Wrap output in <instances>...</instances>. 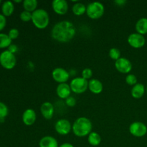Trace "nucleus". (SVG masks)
I'll return each instance as SVG.
<instances>
[{"mask_svg":"<svg viewBox=\"0 0 147 147\" xmlns=\"http://www.w3.org/2000/svg\"><path fill=\"white\" fill-rule=\"evenodd\" d=\"M76 33L74 24L67 20H63L56 23L51 31L53 40L58 42L66 43L73 40Z\"/></svg>","mask_w":147,"mask_h":147,"instance_id":"f257e3e1","label":"nucleus"},{"mask_svg":"<svg viewBox=\"0 0 147 147\" xmlns=\"http://www.w3.org/2000/svg\"><path fill=\"white\" fill-rule=\"evenodd\" d=\"M91 121L86 117L78 118L72 125V131L78 137H85L92 132Z\"/></svg>","mask_w":147,"mask_h":147,"instance_id":"f03ea898","label":"nucleus"},{"mask_svg":"<svg viewBox=\"0 0 147 147\" xmlns=\"http://www.w3.org/2000/svg\"><path fill=\"white\" fill-rule=\"evenodd\" d=\"M32 22L34 27L40 30H44L50 23V16L44 9H37L32 14Z\"/></svg>","mask_w":147,"mask_h":147,"instance_id":"7ed1b4c3","label":"nucleus"},{"mask_svg":"<svg viewBox=\"0 0 147 147\" xmlns=\"http://www.w3.org/2000/svg\"><path fill=\"white\" fill-rule=\"evenodd\" d=\"M105 12L104 5L99 1L89 3L86 6V14L91 20H98L103 17Z\"/></svg>","mask_w":147,"mask_h":147,"instance_id":"20e7f679","label":"nucleus"},{"mask_svg":"<svg viewBox=\"0 0 147 147\" xmlns=\"http://www.w3.org/2000/svg\"><path fill=\"white\" fill-rule=\"evenodd\" d=\"M0 64L7 70H11L17 64L15 55L11 53L8 50H4L0 54Z\"/></svg>","mask_w":147,"mask_h":147,"instance_id":"39448f33","label":"nucleus"},{"mask_svg":"<svg viewBox=\"0 0 147 147\" xmlns=\"http://www.w3.org/2000/svg\"><path fill=\"white\" fill-rule=\"evenodd\" d=\"M70 86L72 92L76 94H82L88 89V80L82 77L74 78L70 81Z\"/></svg>","mask_w":147,"mask_h":147,"instance_id":"423d86ee","label":"nucleus"},{"mask_svg":"<svg viewBox=\"0 0 147 147\" xmlns=\"http://www.w3.org/2000/svg\"><path fill=\"white\" fill-rule=\"evenodd\" d=\"M129 132L135 137H143L147 133V126L142 122H133L129 126Z\"/></svg>","mask_w":147,"mask_h":147,"instance_id":"0eeeda50","label":"nucleus"},{"mask_svg":"<svg viewBox=\"0 0 147 147\" xmlns=\"http://www.w3.org/2000/svg\"><path fill=\"white\" fill-rule=\"evenodd\" d=\"M127 40L129 45L135 49L142 48L146 43V39H145L144 36L137 32L129 34Z\"/></svg>","mask_w":147,"mask_h":147,"instance_id":"6e6552de","label":"nucleus"},{"mask_svg":"<svg viewBox=\"0 0 147 147\" xmlns=\"http://www.w3.org/2000/svg\"><path fill=\"white\" fill-rule=\"evenodd\" d=\"M52 77L59 84L66 83L70 78V73L63 67H56L52 72Z\"/></svg>","mask_w":147,"mask_h":147,"instance_id":"1a4fd4ad","label":"nucleus"},{"mask_svg":"<svg viewBox=\"0 0 147 147\" xmlns=\"http://www.w3.org/2000/svg\"><path fill=\"white\" fill-rule=\"evenodd\" d=\"M55 129L57 134L63 136L68 134L72 130V125L67 119H59L55 124Z\"/></svg>","mask_w":147,"mask_h":147,"instance_id":"9d476101","label":"nucleus"},{"mask_svg":"<svg viewBox=\"0 0 147 147\" xmlns=\"http://www.w3.org/2000/svg\"><path fill=\"white\" fill-rule=\"evenodd\" d=\"M115 67L119 73L129 74L132 70V63L126 57H120L119 60L115 61Z\"/></svg>","mask_w":147,"mask_h":147,"instance_id":"9b49d317","label":"nucleus"},{"mask_svg":"<svg viewBox=\"0 0 147 147\" xmlns=\"http://www.w3.org/2000/svg\"><path fill=\"white\" fill-rule=\"evenodd\" d=\"M52 8L56 14L64 15L68 11L69 7L65 0H54L52 2Z\"/></svg>","mask_w":147,"mask_h":147,"instance_id":"f8f14e48","label":"nucleus"},{"mask_svg":"<svg viewBox=\"0 0 147 147\" xmlns=\"http://www.w3.org/2000/svg\"><path fill=\"white\" fill-rule=\"evenodd\" d=\"M40 112L42 116L47 120L53 119L55 113V108L53 103L49 101H45L42 103L40 106Z\"/></svg>","mask_w":147,"mask_h":147,"instance_id":"ddd939ff","label":"nucleus"},{"mask_svg":"<svg viewBox=\"0 0 147 147\" xmlns=\"http://www.w3.org/2000/svg\"><path fill=\"white\" fill-rule=\"evenodd\" d=\"M22 122L26 126H32L34 124L37 119L36 112L32 109H27L22 113Z\"/></svg>","mask_w":147,"mask_h":147,"instance_id":"4468645a","label":"nucleus"},{"mask_svg":"<svg viewBox=\"0 0 147 147\" xmlns=\"http://www.w3.org/2000/svg\"><path fill=\"white\" fill-rule=\"evenodd\" d=\"M71 92L72 90L70 85L67 84V83L59 84L56 88V93H57V96L60 98L65 99V100L69 96H70Z\"/></svg>","mask_w":147,"mask_h":147,"instance_id":"2eb2a0df","label":"nucleus"},{"mask_svg":"<svg viewBox=\"0 0 147 147\" xmlns=\"http://www.w3.org/2000/svg\"><path fill=\"white\" fill-rule=\"evenodd\" d=\"M88 89L93 94H100L103 90V83L98 79H90L88 81Z\"/></svg>","mask_w":147,"mask_h":147,"instance_id":"dca6fc26","label":"nucleus"},{"mask_svg":"<svg viewBox=\"0 0 147 147\" xmlns=\"http://www.w3.org/2000/svg\"><path fill=\"white\" fill-rule=\"evenodd\" d=\"M40 147H59L57 139L51 136H45L41 138L39 142Z\"/></svg>","mask_w":147,"mask_h":147,"instance_id":"f3484780","label":"nucleus"},{"mask_svg":"<svg viewBox=\"0 0 147 147\" xmlns=\"http://www.w3.org/2000/svg\"><path fill=\"white\" fill-rule=\"evenodd\" d=\"M145 92H146V88L144 85L142 83H137L132 87L131 94L134 98L139 99L143 97Z\"/></svg>","mask_w":147,"mask_h":147,"instance_id":"a211bd4d","label":"nucleus"},{"mask_svg":"<svg viewBox=\"0 0 147 147\" xmlns=\"http://www.w3.org/2000/svg\"><path fill=\"white\" fill-rule=\"evenodd\" d=\"M136 32L139 34L144 35L147 34V18L146 17H142L140 18L136 23L135 25Z\"/></svg>","mask_w":147,"mask_h":147,"instance_id":"6ab92c4d","label":"nucleus"},{"mask_svg":"<svg viewBox=\"0 0 147 147\" xmlns=\"http://www.w3.org/2000/svg\"><path fill=\"white\" fill-rule=\"evenodd\" d=\"M14 11V3L11 1H6L3 2L1 6L2 14L5 17H9L13 14Z\"/></svg>","mask_w":147,"mask_h":147,"instance_id":"aec40b11","label":"nucleus"},{"mask_svg":"<svg viewBox=\"0 0 147 147\" xmlns=\"http://www.w3.org/2000/svg\"><path fill=\"white\" fill-rule=\"evenodd\" d=\"M88 142L89 144L93 146H97L101 143V136L97 132L92 131L88 136Z\"/></svg>","mask_w":147,"mask_h":147,"instance_id":"412c9836","label":"nucleus"},{"mask_svg":"<svg viewBox=\"0 0 147 147\" xmlns=\"http://www.w3.org/2000/svg\"><path fill=\"white\" fill-rule=\"evenodd\" d=\"M22 5L25 11L32 13L37 9L38 2L37 0H24L22 2Z\"/></svg>","mask_w":147,"mask_h":147,"instance_id":"4be33fe9","label":"nucleus"},{"mask_svg":"<svg viewBox=\"0 0 147 147\" xmlns=\"http://www.w3.org/2000/svg\"><path fill=\"white\" fill-rule=\"evenodd\" d=\"M72 11L76 16H82L86 13V6L81 2H76L72 7Z\"/></svg>","mask_w":147,"mask_h":147,"instance_id":"5701e85b","label":"nucleus"},{"mask_svg":"<svg viewBox=\"0 0 147 147\" xmlns=\"http://www.w3.org/2000/svg\"><path fill=\"white\" fill-rule=\"evenodd\" d=\"M12 40L9 38L8 34L0 33V49L7 48L11 45Z\"/></svg>","mask_w":147,"mask_h":147,"instance_id":"b1692460","label":"nucleus"},{"mask_svg":"<svg viewBox=\"0 0 147 147\" xmlns=\"http://www.w3.org/2000/svg\"><path fill=\"white\" fill-rule=\"evenodd\" d=\"M109 57L112 59V60L116 61L117 60H119L121 57V51L119 49L116 48V47H113V48H111L109 52Z\"/></svg>","mask_w":147,"mask_h":147,"instance_id":"393cba45","label":"nucleus"},{"mask_svg":"<svg viewBox=\"0 0 147 147\" xmlns=\"http://www.w3.org/2000/svg\"><path fill=\"white\" fill-rule=\"evenodd\" d=\"M9 114V109L7 105L0 101V119H5Z\"/></svg>","mask_w":147,"mask_h":147,"instance_id":"a878e982","label":"nucleus"},{"mask_svg":"<svg viewBox=\"0 0 147 147\" xmlns=\"http://www.w3.org/2000/svg\"><path fill=\"white\" fill-rule=\"evenodd\" d=\"M125 80H126V83H127L128 85H129V86H135V85L137 84L138 83H137V78H136V76L134 74L127 75L126 77V79H125Z\"/></svg>","mask_w":147,"mask_h":147,"instance_id":"bb28decb","label":"nucleus"},{"mask_svg":"<svg viewBox=\"0 0 147 147\" xmlns=\"http://www.w3.org/2000/svg\"><path fill=\"white\" fill-rule=\"evenodd\" d=\"M32 13L29 12V11L24 10V11H22V12L20 13V20L22 22H24L32 21Z\"/></svg>","mask_w":147,"mask_h":147,"instance_id":"cd10ccee","label":"nucleus"},{"mask_svg":"<svg viewBox=\"0 0 147 147\" xmlns=\"http://www.w3.org/2000/svg\"><path fill=\"white\" fill-rule=\"evenodd\" d=\"M81 75L82 78H83L87 80H90L91 79L92 76H93V71H92V70L90 68L87 67V68L83 69L81 73Z\"/></svg>","mask_w":147,"mask_h":147,"instance_id":"c85d7f7f","label":"nucleus"},{"mask_svg":"<svg viewBox=\"0 0 147 147\" xmlns=\"http://www.w3.org/2000/svg\"><path fill=\"white\" fill-rule=\"evenodd\" d=\"M8 35L11 40H15V39H17V37H19V35H20V32H19V30H17V29L12 28L9 31Z\"/></svg>","mask_w":147,"mask_h":147,"instance_id":"c756f323","label":"nucleus"},{"mask_svg":"<svg viewBox=\"0 0 147 147\" xmlns=\"http://www.w3.org/2000/svg\"><path fill=\"white\" fill-rule=\"evenodd\" d=\"M65 103L69 107H73L76 105V100L73 96H69L68 98L65 99Z\"/></svg>","mask_w":147,"mask_h":147,"instance_id":"7c9ffc66","label":"nucleus"},{"mask_svg":"<svg viewBox=\"0 0 147 147\" xmlns=\"http://www.w3.org/2000/svg\"><path fill=\"white\" fill-rule=\"evenodd\" d=\"M7 24V19L5 16L3 15L2 14H0V31L3 30Z\"/></svg>","mask_w":147,"mask_h":147,"instance_id":"2f4dec72","label":"nucleus"},{"mask_svg":"<svg viewBox=\"0 0 147 147\" xmlns=\"http://www.w3.org/2000/svg\"><path fill=\"white\" fill-rule=\"evenodd\" d=\"M8 50L9 52H11V53H13V54H14V53H16L18 51V47H17V46L16 45L11 44V45L8 47Z\"/></svg>","mask_w":147,"mask_h":147,"instance_id":"473e14b6","label":"nucleus"},{"mask_svg":"<svg viewBox=\"0 0 147 147\" xmlns=\"http://www.w3.org/2000/svg\"><path fill=\"white\" fill-rule=\"evenodd\" d=\"M114 3L117 6H119V7H123V6L126 3V1H125V0H116V1H114Z\"/></svg>","mask_w":147,"mask_h":147,"instance_id":"72a5a7b5","label":"nucleus"},{"mask_svg":"<svg viewBox=\"0 0 147 147\" xmlns=\"http://www.w3.org/2000/svg\"><path fill=\"white\" fill-rule=\"evenodd\" d=\"M59 147H74V146L70 143H64L59 146Z\"/></svg>","mask_w":147,"mask_h":147,"instance_id":"f704fd0d","label":"nucleus"},{"mask_svg":"<svg viewBox=\"0 0 147 147\" xmlns=\"http://www.w3.org/2000/svg\"><path fill=\"white\" fill-rule=\"evenodd\" d=\"M14 2H16V3H21V2H23L22 1V0H15V1H14Z\"/></svg>","mask_w":147,"mask_h":147,"instance_id":"c9c22d12","label":"nucleus"},{"mask_svg":"<svg viewBox=\"0 0 147 147\" xmlns=\"http://www.w3.org/2000/svg\"><path fill=\"white\" fill-rule=\"evenodd\" d=\"M146 93H147V86H146Z\"/></svg>","mask_w":147,"mask_h":147,"instance_id":"e433bc0d","label":"nucleus"},{"mask_svg":"<svg viewBox=\"0 0 147 147\" xmlns=\"http://www.w3.org/2000/svg\"><path fill=\"white\" fill-rule=\"evenodd\" d=\"M1 0H0V4H1Z\"/></svg>","mask_w":147,"mask_h":147,"instance_id":"4c0bfd02","label":"nucleus"},{"mask_svg":"<svg viewBox=\"0 0 147 147\" xmlns=\"http://www.w3.org/2000/svg\"><path fill=\"white\" fill-rule=\"evenodd\" d=\"M0 123H1V122H0Z\"/></svg>","mask_w":147,"mask_h":147,"instance_id":"58836bf2","label":"nucleus"}]
</instances>
